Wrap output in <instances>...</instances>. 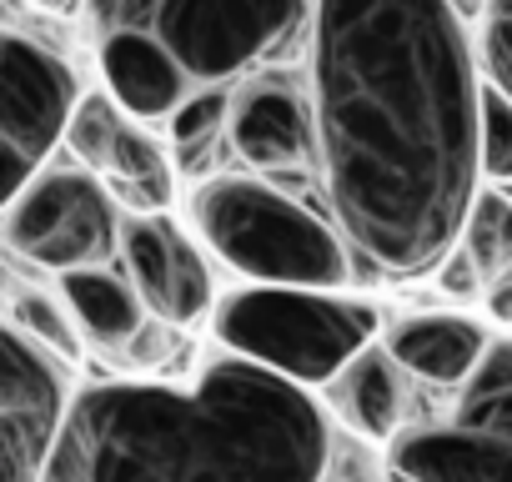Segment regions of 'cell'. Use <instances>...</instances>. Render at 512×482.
<instances>
[{"mask_svg": "<svg viewBox=\"0 0 512 482\" xmlns=\"http://www.w3.org/2000/svg\"><path fill=\"white\" fill-rule=\"evenodd\" d=\"M482 292H487V312H492V322H512V277L487 282Z\"/></svg>", "mask_w": 512, "mask_h": 482, "instance_id": "cell-25", "label": "cell"}, {"mask_svg": "<svg viewBox=\"0 0 512 482\" xmlns=\"http://www.w3.org/2000/svg\"><path fill=\"white\" fill-rule=\"evenodd\" d=\"M61 297L81 327L86 342L106 347V352H126L141 327L151 322L136 282L121 267H81V272H61Z\"/></svg>", "mask_w": 512, "mask_h": 482, "instance_id": "cell-15", "label": "cell"}, {"mask_svg": "<svg viewBox=\"0 0 512 482\" xmlns=\"http://www.w3.org/2000/svg\"><path fill=\"white\" fill-rule=\"evenodd\" d=\"M101 81L116 96V106L136 121H171V111L196 91L191 76L176 66V56L151 31H111L96 36Z\"/></svg>", "mask_w": 512, "mask_h": 482, "instance_id": "cell-13", "label": "cell"}, {"mask_svg": "<svg viewBox=\"0 0 512 482\" xmlns=\"http://www.w3.org/2000/svg\"><path fill=\"white\" fill-rule=\"evenodd\" d=\"M191 226L206 252L246 282L347 292L357 262L327 211L256 171H216L191 191Z\"/></svg>", "mask_w": 512, "mask_h": 482, "instance_id": "cell-3", "label": "cell"}, {"mask_svg": "<svg viewBox=\"0 0 512 482\" xmlns=\"http://www.w3.org/2000/svg\"><path fill=\"white\" fill-rule=\"evenodd\" d=\"M322 482H387V472H372V467H362V462H342V457H332V467H327Z\"/></svg>", "mask_w": 512, "mask_h": 482, "instance_id": "cell-24", "label": "cell"}, {"mask_svg": "<svg viewBox=\"0 0 512 482\" xmlns=\"http://www.w3.org/2000/svg\"><path fill=\"white\" fill-rule=\"evenodd\" d=\"M327 412L362 442H392L412 422V377L387 352V342H367L327 387Z\"/></svg>", "mask_w": 512, "mask_h": 482, "instance_id": "cell-11", "label": "cell"}, {"mask_svg": "<svg viewBox=\"0 0 512 482\" xmlns=\"http://www.w3.org/2000/svg\"><path fill=\"white\" fill-rule=\"evenodd\" d=\"M482 176L497 186H512V96H502L492 81H482V131H477Z\"/></svg>", "mask_w": 512, "mask_h": 482, "instance_id": "cell-20", "label": "cell"}, {"mask_svg": "<svg viewBox=\"0 0 512 482\" xmlns=\"http://www.w3.org/2000/svg\"><path fill=\"white\" fill-rule=\"evenodd\" d=\"M31 6L46 16H76V11H86V0H31Z\"/></svg>", "mask_w": 512, "mask_h": 482, "instance_id": "cell-26", "label": "cell"}, {"mask_svg": "<svg viewBox=\"0 0 512 482\" xmlns=\"http://www.w3.org/2000/svg\"><path fill=\"white\" fill-rule=\"evenodd\" d=\"M387 482H512V337H492L447 402L387 442Z\"/></svg>", "mask_w": 512, "mask_h": 482, "instance_id": "cell-5", "label": "cell"}, {"mask_svg": "<svg viewBox=\"0 0 512 482\" xmlns=\"http://www.w3.org/2000/svg\"><path fill=\"white\" fill-rule=\"evenodd\" d=\"M81 86L66 56L0 26V141H21L36 156H56Z\"/></svg>", "mask_w": 512, "mask_h": 482, "instance_id": "cell-10", "label": "cell"}, {"mask_svg": "<svg viewBox=\"0 0 512 482\" xmlns=\"http://www.w3.org/2000/svg\"><path fill=\"white\" fill-rule=\"evenodd\" d=\"M226 116H231V86H196L171 111V151H176L181 171L211 166L216 141L226 146Z\"/></svg>", "mask_w": 512, "mask_h": 482, "instance_id": "cell-18", "label": "cell"}, {"mask_svg": "<svg viewBox=\"0 0 512 482\" xmlns=\"http://www.w3.org/2000/svg\"><path fill=\"white\" fill-rule=\"evenodd\" d=\"M121 201L81 161H46L26 191L0 211V241L46 272L121 262Z\"/></svg>", "mask_w": 512, "mask_h": 482, "instance_id": "cell-7", "label": "cell"}, {"mask_svg": "<svg viewBox=\"0 0 512 482\" xmlns=\"http://www.w3.org/2000/svg\"><path fill=\"white\" fill-rule=\"evenodd\" d=\"M317 191L357 277H422L482 191V76L452 0H312Z\"/></svg>", "mask_w": 512, "mask_h": 482, "instance_id": "cell-1", "label": "cell"}, {"mask_svg": "<svg viewBox=\"0 0 512 482\" xmlns=\"http://www.w3.org/2000/svg\"><path fill=\"white\" fill-rule=\"evenodd\" d=\"M121 272L136 282L146 312L166 327H196L221 302L206 262V241H196L166 211L121 216Z\"/></svg>", "mask_w": 512, "mask_h": 482, "instance_id": "cell-9", "label": "cell"}, {"mask_svg": "<svg viewBox=\"0 0 512 482\" xmlns=\"http://www.w3.org/2000/svg\"><path fill=\"white\" fill-rule=\"evenodd\" d=\"M332 412L226 347L191 382H96L66 407L46 482H322Z\"/></svg>", "mask_w": 512, "mask_h": 482, "instance_id": "cell-2", "label": "cell"}, {"mask_svg": "<svg viewBox=\"0 0 512 482\" xmlns=\"http://www.w3.org/2000/svg\"><path fill=\"white\" fill-rule=\"evenodd\" d=\"M211 332H216V347L317 392L367 342L382 337V322L367 302L347 292L251 282L216 302Z\"/></svg>", "mask_w": 512, "mask_h": 482, "instance_id": "cell-4", "label": "cell"}, {"mask_svg": "<svg viewBox=\"0 0 512 482\" xmlns=\"http://www.w3.org/2000/svg\"><path fill=\"white\" fill-rule=\"evenodd\" d=\"M101 181L111 186V196L126 206V211H166L171 196H176V166L166 156V146L146 131V121L126 116L116 146H111V161L101 171Z\"/></svg>", "mask_w": 512, "mask_h": 482, "instance_id": "cell-16", "label": "cell"}, {"mask_svg": "<svg viewBox=\"0 0 512 482\" xmlns=\"http://www.w3.org/2000/svg\"><path fill=\"white\" fill-rule=\"evenodd\" d=\"M46 457H51L46 437L16 422H0V482H46Z\"/></svg>", "mask_w": 512, "mask_h": 482, "instance_id": "cell-22", "label": "cell"}, {"mask_svg": "<svg viewBox=\"0 0 512 482\" xmlns=\"http://www.w3.org/2000/svg\"><path fill=\"white\" fill-rule=\"evenodd\" d=\"M457 247L467 252V262L477 267L482 287L512 277V196L502 186H482L467 206Z\"/></svg>", "mask_w": 512, "mask_h": 482, "instance_id": "cell-17", "label": "cell"}, {"mask_svg": "<svg viewBox=\"0 0 512 482\" xmlns=\"http://www.w3.org/2000/svg\"><path fill=\"white\" fill-rule=\"evenodd\" d=\"M226 151L241 161V171H256L267 181H317V111L312 86L287 71L267 66L231 86V116H226Z\"/></svg>", "mask_w": 512, "mask_h": 482, "instance_id": "cell-8", "label": "cell"}, {"mask_svg": "<svg viewBox=\"0 0 512 482\" xmlns=\"http://www.w3.org/2000/svg\"><path fill=\"white\" fill-rule=\"evenodd\" d=\"M66 407H71V387L61 357L0 317V422H16L56 447Z\"/></svg>", "mask_w": 512, "mask_h": 482, "instance_id": "cell-14", "label": "cell"}, {"mask_svg": "<svg viewBox=\"0 0 512 482\" xmlns=\"http://www.w3.org/2000/svg\"><path fill=\"white\" fill-rule=\"evenodd\" d=\"M382 342L412 382L437 387V392H457L477 372V362L487 357L492 332L462 312H412V317H397L382 332Z\"/></svg>", "mask_w": 512, "mask_h": 482, "instance_id": "cell-12", "label": "cell"}, {"mask_svg": "<svg viewBox=\"0 0 512 482\" xmlns=\"http://www.w3.org/2000/svg\"><path fill=\"white\" fill-rule=\"evenodd\" d=\"M312 0H156L151 31L191 86H236L307 41Z\"/></svg>", "mask_w": 512, "mask_h": 482, "instance_id": "cell-6", "label": "cell"}, {"mask_svg": "<svg viewBox=\"0 0 512 482\" xmlns=\"http://www.w3.org/2000/svg\"><path fill=\"white\" fill-rule=\"evenodd\" d=\"M11 322H16L26 337H36L46 352H56L61 362H76V357H81V327H76L66 297L56 302V297H46V292H36V287H16V292H11Z\"/></svg>", "mask_w": 512, "mask_h": 482, "instance_id": "cell-19", "label": "cell"}, {"mask_svg": "<svg viewBox=\"0 0 512 482\" xmlns=\"http://www.w3.org/2000/svg\"><path fill=\"white\" fill-rule=\"evenodd\" d=\"M151 6L156 0H86V16H91L96 36H111V31H141Z\"/></svg>", "mask_w": 512, "mask_h": 482, "instance_id": "cell-23", "label": "cell"}, {"mask_svg": "<svg viewBox=\"0 0 512 482\" xmlns=\"http://www.w3.org/2000/svg\"><path fill=\"white\" fill-rule=\"evenodd\" d=\"M482 81H492L502 96H512V0H487L482 6Z\"/></svg>", "mask_w": 512, "mask_h": 482, "instance_id": "cell-21", "label": "cell"}]
</instances>
